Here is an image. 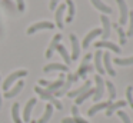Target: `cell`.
<instances>
[{
  "instance_id": "obj_1",
  "label": "cell",
  "mask_w": 133,
  "mask_h": 123,
  "mask_svg": "<svg viewBox=\"0 0 133 123\" xmlns=\"http://www.w3.org/2000/svg\"><path fill=\"white\" fill-rule=\"evenodd\" d=\"M35 92H36V93H37V94H39V96H40L43 100H49L50 105H55L56 107L59 109V110H62V107H63V106H62V103L59 102V100L56 99V97L53 96L52 93H49L47 90H44V89L39 87V86H36V87H35Z\"/></svg>"
},
{
  "instance_id": "obj_2",
  "label": "cell",
  "mask_w": 133,
  "mask_h": 123,
  "mask_svg": "<svg viewBox=\"0 0 133 123\" xmlns=\"http://www.w3.org/2000/svg\"><path fill=\"white\" fill-rule=\"evenodd\" d=\"M24 76H27V70H16V72H13V73L10 74V76H7V79L4 80V83H3V90L7 92V90H9V87L16 82V80L20 79V77H24Z\"/></svg>"
},
{
  "instance_id": "obj_3",
  "label": "cell",
  "mask_w": 133,
  "mask_h": 123,
  "mask_svg": "<svg viewBox=\"0 0 133 123\" xmlns=\"http://www.w3.org/2000/svg\"><path fill=\"white\" fill-rule=\"evenodd\" d=\"M76 80H77V76H76V74H72V73H69V74H67V79H66V82L63 83V86H62V87L59 89V90L53 92L52 94H53L55 97H57V96H63V94L66 93L67 90H69V87L72 86V83H73V82H76Z\"/></svg>"
},
{
  "instance_id": "obj_4",
  "label": "cell",
  "mask_w": 133,
  "mask_h": 123,
  "mask_svg": "<svg viewBox=\"0 0 133 123\" xmlns=\"http://www.w3.org/2000/svg\"><path fill=\"white\" fill-rule=\"evenodd\" d=\"M95 80H96V89H95V94H93V100L97 102V100L102 99V96L104 93V82H103L100 74H97L95 77Z\"/></svg>"
},
{
  "instance_id": "obj_5",
  "label": "cell",
  "mask_w": 133,
  "mask_h": 123,
  "mask_svg": "<svg viewBox=\"0 0 133 123\" xmlns=\"http://www.w3.org/2000/svg\"><path fill=\"white\" fill-rule=\"evenodd\" d=\"M55 27V24L53 23H50V22H40V23H35L33 26H30L29 29H27V34H33L35 31H37V30H43V29H52Z\"/></svg>"
},
{
  "instance_id": "obj_6",
  "label": "cell",
  "mask_w": 133,
  "mask_h": 123,
  "mask_svg": "<svg viewBox=\"0 0 133 123\" xmlns=\"http://www.w3.org/2000/svg\"><path fill=\"white\" fill-rule=\"evenodd\" d=\"M116 3L119 4V9H120V19H119V23L120 24H124L127 22V16H129V10H127V4L124 0H116Z\"/></svg>"
},
{
  "instance_id": "obj_7",
  "label": "cell",
  "mask_w": 133,
  "mask_h": 123,
  "mask_svg": "<svg viewBox=\"0 0 133 123\" xmlns=\"http://www.w3.org/2000/svg\"><path fill=\"white\" fill-rule=\"evenodd\" d=\"M90 57H92V54H86V57L83 59V62H82V64H80V67H79L77 73H76V76H77V77H84L87 72L92 70V67H89V66H87V63H89Z\"/></svg>"
},
{
  "instance_id": "obj_8",
  "label": "cell",
  "mask_w": 133,
  "mask_h": 123,
  "mask_svg": "<svg viewBox=\"0 0 133 123\" xmlns=\"http://www.w3.org/2000/svg\"><path fill=\"white\" fill-rule=\"evenodd\" d=\"M100 22H102V24H103V30H102V39L106 40V39H109V36H110V20L107 19V16L102 14V16H100Z\"/></svg>"
},
{
  "instance_id": "obj_9",
  "label": "cell",
  "mask_w": 133,
  "mask_h": 123,
  "mask_svg": "<svg viewBox=\"0 0 133 123\" xmlns=\"http://www.w3.org/2000/svg\"><path fill=\"white\" fill-rule=\"evenodd\" d=\"M70 42H72V60L79 59V54H80V47H79V42H77V37L75 34H70Z\"/></svg>"
},
{
  "instance_id": "obj_10",
  "label": "cell",
  "mask_w": 133,
  "mask_h": 123,
  "mask_svg": "<svg viewBox=\"0 0 133 123\" xmlns=\"http://www.w3.org/2000/svg\"><path fill=\"white\" fill-rule=\"evenodd\" d=\"M63 83H64V74L62 73L60 76H59V79L56 80V82L49 83V85H47V89H46V90L49 92V93H53V92L59 90V89H60L62 86H63Z\"/></svg>"
},
{
  "instance_id": "obj_11",
  "label": "cell",
  "mask_w": 133,
  "mask_h": 123,
  "mask_svg": "<svg viewBox=\"0 0 133 123\" xmlns=\"http://www.w3.org/2000/svg\"><path fill=\"white\" fill-rule=\"evenodd\" d=\"M36 102H37V100L33 97V99H30L29 102L26 103V107H24V112H23V119H24V122H30V114H32V110H33V107H35Z\"/></svg>"
},
{
  "instance_id": "obj_12",
  "label": "cell",
  "mask_w": 133,
  "mask_h": 123,
  "mask_svg": "<svg viewBox=\"0 0 133 123\" xmlns=\"http://www.w3.org/2000/svg\"><path fill=\"white\" fill-rule=\"evenodd\" d=\"M64 9H66V4H60L57 9H56V14H55L56 24H57V27H60V29H63V13H64Z\"/></svg>"
},
{
  "instance_id": "obj_13",
  "label": "cell",
  "mask_w": 133,
  "mask_h": 123,
  "mask_svg": "<svg viewBox=\"0 0 133 123\" xmlns=\"http://www.w3.org/2000/svg\"><path fill=\"white\" fill-rule=\"evenodd\" d=\"M95 46H96L97 49H100V47H106V49H110V50H113L115 53H120V47H119V46H116L115 43L107 42V40H100V42H97Z\"/></svg>"
},
{
  "instance_id": "obj_14",
  "label": "cell",
  "mask_w": 133,
  "mask_h": 123,
  "mask_svg": "<svg viewBox=\"0 0 133 123\" xmlns=\"http://www.w3.org/2000/svg\"><path fill=\"white\" fill-rule=\"evenodd\" d=\"M60 39H62V34H56V36L53 37V40H52V43H50L49 49L46 50V57H47V59H50V57L53 56V51L56 50V47H57V44H59V42H60Z\"/></svg>"
},
{
  "instance_id": "obj_15",
  "label": "cell",
  "mask_w": 133,
  "mask_h": 123,
  "mask_svg": "<svg viewBox=\"0 0 133 123\" xmlns=\"http://www.w3.org/2000/svg\"><path fill=\"white\" fill-rule=\"evenodd\" d=\"M90 85H92V83H90V80H86V82H84V85L82 86V87L76 89V90H73V92H69V93H67V96H69V97H77V96H80L82 93H84L86 90H89Z\"/></svg>"
},
{
  "instance_id": "obj_16",
  "label": "cell",
  "mask_w": 133,
  "mask_h": 123,
  "mask_svg": "<svg viewBox=\"0 0 133 123\" xmlns=\"http://www.w3.org/2000/svg\"><path fill=\"white\" fill-rule=\"evenodd\" d=\"M43 70L46 72V73H49V72L52 70H60V72H67L69 70V67H67L66 64H60V63H50V64L44 66Z\"/></svg>"
},
{
  "instance_id": "obj_17",
  "label": "cell",
  "mask_w": 133,
  "mask_h": 123,
  "mask_svg": "<svg viewBox=\"0 0 133 123\" xmlns=\"http://www.w3.org/2000/svg\"><path fill=\"white\" fill-rule=\"evenodd\" d=\"M110 103H112L110 100H109V102H103V103H96L95 106H92V107L89 109L87 114H89V116H95V114L97 113L99 110H102V109H107V107H109Z\"/></svg>"
},
{
  "instance_id": "obj_18",
  "label": "cell",
  "mask_w": 133,
  "mask_h": 123,
  "mask_svg": "<svg viewBox=\"0 0 133 123\" xmlns=\"http://www.w3.org/2000/svg\"><path fill=\"white\" fill-rule=\"evenodd\" d=\"M102 56H103V63H104V67H103V69H104V72H107V73H109L110 76H115L116 72L112 69V63H110V54L106 51V53H103Z\"/></svg>"
},
{
  "instance_id": "obj_19",
  "label": "cell",
  "mask_w": 133,
  "mask_h": 123,
  "mask_svg": "<svg viewBox=\"0 0 133 123\" xmlns=\"http://www.w3.org/2000/svg\"><path fill=\"white\" fill-rule=\"evenodd\" d=\"M99 34H102V29H95V30H92L86 37H84V40H83V47H84V49L89 47L90 42H92V40L95 39V37H97Z\"/></svg>"
},
{
  "instance_id": "obj_20",
  "label": "cell",
  "mask_w": 133,
  "mask_h": 123,
  "mask_svg": "<svg viewBox=\"0 0 133 123\" xmlns=\"http://www.w3.org/2000/svg\"><path fill=\"white\" fill-rule=\"evenodd\" d=\"M23 85L24 83L22 82V80H19L17 83H16V86L13 89H10V90H7L6 93H4V97H6V99H10V97H13V96H16V94L19 93V92L22 90V89H23Z\"/></svg>"
},
{
  "instance_id": "obj_21",
  "label": "cell",
  "mask_w": 133,
  "mask_h": 123,
  "mask_svg": "<svg viewBox=\"0 0 133 123\" xmlns=\"http://www.w3.org/2000/svg\"><path fill=\"white\" fill-rule=\"evenodd\" d=\"M90 2L93 3V6H95L97 10L103 11V13H106V14H110V13H112V9H110L107 4H104L102 0H90Z\"/></svg>"
},
{
  "instance_id": "obj_22",
  "label": "cell",
  "mask_w": 133,
  "mask_h": 123,
  "mask_svg": "<svg viewBox=\"0 0 133 123\" xmlns=\"http://www.w3.org/2000/svg\"><path fill=\"white\" fill-rule=\"evenodd\" d=\"M123 106H126V102H124V100H119V102H116V103H110L109 107H107L106 116H112L113 112L117 110V109H120V107H123Z\"/></svg>"
},
{
  "instance_id": "obj_23",
  "label": "cell",
  "mask_w": 133,
  "mask_h": 123,
  "mask_svg": "<svg viewBox=\"0 0 133 123\" xmlns=\"http://www.w3.org/2000/svg\"><path fill=\"white\" fill-rule=\"evenodd\" d=\"M56 50L60 53V56L63 57V60L66 62V66H69L70 63H72V59H70V56H69V53H67V50H66V47H64L63 44H57V47H56Z\"/></svg>"
},
{
  "instance_id": "obj_24",
  "label": "cell",
  "mask_w": 133,
  "mask_h": 123,
  "mask_svg": "<svg viewBox=\"0 0 133 123\" xmlns=\"http://www.w3.org/2000/svg\"><path fill=\"white\" fill-rule=\"evenodd\" d=\"M95 66H96V70L99 72V74H103L104 73V69L102 66V51L97 50L95 54Z\"/></svg>"
},
{
  "instance_id": "obj_25",
  "label": "cell",
  "mask_w": 133,
  "mask_h": 123,
  "mask_svg": "<svg viewBox=\"0 0 133 123\" xmlns=\"http://www.w3.org/2000/svg\"><path fill=\"white\" fill-rule=\"evenodd\" d=\"M52 112H53V107H52V105H47L46 106V110H44V113H43V116L39 119V122H36V123H47L50 120V117H52Z\"/></svg>"
},
{
  "instance_id": "obj_26",
  "label": "cell",
  "mask_w": 133,
  "mask_h": 123,
  "mask_svg": "<svg viewBox=\"0 0 133 123\" xmlns=\"http://www.w3.org/2000/svg\"><path fill=\"white\" fill-rule=\"evenodd\" d=\"M93 94H95V89H92V87H90L89 90H86L84 93H82L80 96H77V97H76V105H80V103H83L84 100H86V99H89L90 96H93Z\"/></svg>"
},
{
  "instance_id": "obj_27",
  "label": "cell",
  "mask_w": 133,
  "mask_h": 123,
  "mask_svg": "<svg viewBox=\"0 0 133 123\" xmlns=\"http://www.w3.org/2000/svg\"><path fill=\"white\" fill-rule=\"evenodd\" d=\"M66 6L69 7V14L66 17V22L70 23L73 20V16H75V4H73V0H66Z\"/></svg>"
},
{
  "instance_id": "obj_28",
  "label": "cell",
  "mask_w": 133,
  "mask_h": 123,
  "mask_svg": "<svg viewBox=\"0 0 133 123\" xmlns=\"http://www.w3.org/2000/svg\"><path fill=\"white\" fill-rule=\"evenodd\" d=\"M12 117H13V122L15 123H23L20 116H19V103H15L12 106Z\"/></svg>"
},
{
  "instance_id": "obj_29",
  "label": "cell",
  "mask_w": 133,
  "mask_h": 123,
  "mask_svg": "<svg viewBox=\"0 0 133 123\" xmlns=\"http://www.w3.org/2000/svg\"><path fill=\"white\" fill-rule=\"evenodd\" d=\"M113 62L119 66H129V64H133V56L132 57H126V59H120V57H116Z\"/></svg>"
},
{
  "instance_id": "obj_30",
  "label": "cell",
  "mask_w": 133,
  "mask_h": 123,
  "mask_svg": "<svg viewBox=\"0 0 133 123\" xmlns=\"http://www.w3.org/2000/svg\"><path fill=\"white\" fill-rule=\"evenodd\" d=\"M106 86H107V89H109V99L113 100L116 97V89H115V86H113L112 82H106Z\"/></svg>"
},
{
  "instance_id": "obj_31",
  "label": "cell",
  "mask_w": 133,
  "mask_h": 123,
  "mask_svg": "<svg viewBox=\"0 0 133 123\" xmlns=\"http://www.w3.org/2000/svg\"><path fill=\"white\" fill-rule=\"evenodd\" d=\"M126 97H127V102H129L130 107L133 109V87L132 86H129V87L126 89Z\"/></svg>"
},
{
  "instance_id": "obj_32",
  "label": "cell",
  "mask_w": 133,
  "mask_h": 123,
  "mask_svg": "<svg viewBox=\"0 0 133 123\" xmlns=\"http://www.w3.org/2000/svg\"><path fill=\"white\" fill-rule=\"evenodd\" d=\"M115 27H116V30H117V33H119V37H120V43H122V44H124V43H126V36H124V31L122 30V27H119V26H116V24H115Z\"/></svg>"
},
{
  "instance_id": "obj_33",
  "label": "cell",
  "mask_w": 133,
  "mask_h": 123,
  "mask_svg": "<svg viewBox=\"0 0 133 123\" xmlns=\"http://www.w3.org/2000/svg\"><path fill=\"white\" fill-rule=\"evenodd\" d=\"M117 114H119V117L122 119V122H123V123H130V119H129V116H127V114L124 113L123 110H119V112H117Z\"/></svg>"
},
{
  "instance_id": "obj_34",
  "label": "cell",
  "mask_w": 133,
  "mask_h": 123,
  "mask_svg": "<svg viewBox=\"0 0 133 123\" xmlns=\"http://www.w3.org/2000/svg\"><path fill=\"white\" fill-rule=\"evenodd\" d=\"M129 16H130V26L129 30H127V36H133V11H130Z\"/></svg>"
},
{
  "instance_id": "obj_35",
  "label": "cell",
  "mask_w": 133,
  "mask_h": 123,
  "mask_svg": "<svg viewBox=\"0 0 133 123\" xmlns=\"http://www.w3.org/2000/svg\"><path fill=\"white\" fill-rule=\"evenodd\" d=\"M16 4H17V9L20 11L24 10V0H16Z\"/></svg>"
},
{
  "instance_id": "obj_36",
  "label": "cell",
  "mask_w": 133,
  "mask_h": 123,
  "mask_svg": "<svg viewBox=\"0 0 133 123\" xmlns=\"http://www.w3.org/2000/svg\"><path fill=\"white\" fill-rule=\"evenodd\" d=\"M73 120H75V123H87L86 120L82 119V117L79 116V114H77V116H73Z\"/></svg>"
},
{
  "instance_id": "obj_37",
  "label": "cell",
  "mask_w": 133,
  "mask_h": 123,
  "mask_svg": "<svg viewBox=\"0 0 133 123\" xmlns=\"http://www.w3.org/2000/svg\"><path fill=\"white\" fill-rule=\"evenodd\" d=\"M59 2H60V0H50V10H55Z\"/></svg>"
},
{
  "instance_id": "obj_38",
  "label": "cell",
  "mask_w": 133,
  "mask_h": 123,
  "mask_svg": "<svg viewBox=\"0 0 133 123\" xmlns=\"http://www.w3.org/2000/svg\"><path fill=\"white\" fill-rule=\"evenodd\" d=\"M62 123H75V120H73V119H70V117H66V119H63V120H62Z\"/></svg>"
},
{
  "instance_id": "obj_39",
  "label": "cell",
  "mask_w": 133,
  "mask_h": 123,
  "mask_svg": "<svg viewBox=\"0 0 133 123\" xmlns=\"http://www.w3.org/2000/svg\"><path fill=\"white\" fill-rule=\"evenodd\" d=\"M0 107H2V96H0Z\"/></svg>"
},
{
  "instance_id": "obj_40",
  "label": "cell",
  "mask_w": 133,
  "mask_h": 123,
  "mask_svg": "<svg viewBox=\"0 0 133 123\" xmlns=\"http://www.w3.org/2000/svg\"><path fill=\"white\" fill-rule=\"evenodd\" d=\"M29 123H36V122H35V120H30V122H29Z\"/></svg>"
}]
</instances>
